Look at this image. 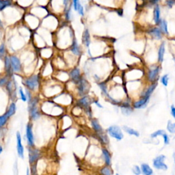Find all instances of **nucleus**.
<instances>
[{
    "mask_svg": "<svg viewBox=\"0 0 175 175\" xmlns=\"http://www.w3.org/2000/svg\"><path fill=\"white\" fill-rule=\"evenodd\" d=\"M166 157L164 155H161L157 156L156 158L154 159L153 162V167L155 169L160 170H166L168 169V166L165 164Z\"/></svg>",
    "mask_w": 175,
    "mask_h": 175,
    "instance_id": "1",
    "label": "nucleus"
},
{
    "mask_svg": "<svg viewBox=\"0 0 175 175\" xmlns=\"http://www.w3.org/2000/svg\"><path fill=\"white\" fill-rule=\"evenodd\" d=\"M108 131L110 136L118 140H120L123 138V134H122L121 129L117 126H112V127H109Z\"/></svg>",
    "mask_w": 175,
    "mask_h": 175,
    "instance_id": "2",
    "label": "nucleus"
},
{
    "mask_svg": "<svg viewBox=\"0 0 175 175\" xmlns=\"http://www.w3.org/2000/svg\"><path fill=\"white\" fill-rule=\"evenodd\" d=\"M25 84L31 90H34L36 88L38 87V78L36 75H33L30 78L27 79L25 80Z\"/></svg>",
    "mask_w": 175,
    "mask_h": 175,
    "instance_id": "3",
    "label": "nucleus"
},
{
    "mask_svg": "<svg viewBox=\"0 0 175 175\" xmlns=\"http://www.w3.org/2000/svg\"><path fill=\"white\" fill-rule=\"evenodd\" d=\"M38 103V100L36 98H35L32 100V102L30 104V114L31 118H32L34 120H36V119L38 118V117H39L40 114L39 113H38V109L37 108H36V104H37Z\"/></svg>",
    "mask_w": 175,
    "mask_h": 175,
    "instance_id": "4",
    "label": "nucleus"
},
{
    "mask_svg": "<svg viewBox=\"0 0 175 175\" xmlns=\"http://www.w3.org/2000/svg\"><path fill=\"white\" fill-rule=\"evenodd\" d=\"M17 152H18V155L19 157H21L22 159L24 158V150L23 146L21 143V135L19 132L17 133Z\"/></svg>",
    "mask_w": 175,
    "mask_h": 175,
    "instance_id": "5",
    "label": "nucleus"
},
{
    "mask_svg": "<svg viewBox=\"0 0 175 175\" xmlns=\"http://www.w3.org/2000/svg\"><path fill=\"white\" fill-rule=\"evenodd\" d=\"M26 137H27L29 144L31 146H34V136H33L32 129H31V126L30 125H27L26 127Z\"/></svg>",
    "mask_w": 175,
    "mask_h": 175,
    "instance_id": "6",
    "label": "nucleus"
},
{
    "mask_svg": "<svg viewBox=\"0 0 175 175\" xmlns=\"http://www.w3.org/2000/svg\"><path fill=\"white\" fill-rule=\"evenodd\" d=\"M40 156H41V153L38 150H29V162L31 164H34L36 162L38 159H39Z\"/></svg>",
    "mask_w": 175,
    "mask_h": 175,
    "instance_id": "7",
    "label": "nucleus"
},
{
    "mask_svg": "<svg viewBox=\"0 0 175 175\" xmlns=\"http://www.w3.org/2000/svg\"><path fill=\"white\" fill-rule=\"evenodd\" d=\"M12 67L15 71H19L21 69V63L18 57L15 56H11L10 58Z\"/></svg>",
    "mask_w": 175,
    "mask_h": 175,
    "instance_id": "8",
    "label": "nucleus"
},
{
    "mask_svg": "<svg viewBox=\"0 0 175 175\" xmlns=\"http://www.w3.org/2000/svg\"><path fill=\"white\" fill-rule=\"evenodd\" d=\"M142 174L143 175H153V170L147 164H142L140 166Z\"/></svg>",
    "mask_w": 175,
    "mask_h": 175,
    "instance_id": "9",
    "label": "nucleus"
},
{
    "mask_svg": "<svg viewBox=\"0 0 175 175\" xmlns=\"http://www.w3.org/2000/svg\"><path fill=\"white\" fill-rule=\"evenodd\" d=\"M149 97H144L141 100L137 101L134 103V108H144L146 106L147 103H148Z\"/></svg>",
    "mask_w": 175,
    "mask_h": 175,
    "instance_id": "10",
    "label": "nucleus"
},
{
    "mask_svg": "<svg viewBox=\"0 0 175 175\" xmlns=\"http://www.w3.org/2000/svg\"><path fill=\"white\" fill-rule=\"evenodd\" d=\"M102 152H103V157H104L105 162H106V166H110L112 164V157L109 153V151L106 149H103Z\"/></svg>",
    "mask_w": 175,
    "mask_h": 175,
    "instance_id": "11",
    "label": "nucleus"
},
{
    "mask_svg": "<svg viewBox=\"0 0 175 175\" xmlns=\"http://www.w3.org/2000/svg\"><path fill=\"white\" fill-rule=\"evenodd\" d=\"M79 90L81 92V94H83L84 92H86L88 90L87 88V83L84 79H81L80 81H79Z\"/></svg>",
    "mask_w": 175,
    "mask_h": 175,
    "instance_id": "12",
    "label": "nucleus"
},
{
    "mask_svg": "<svg viewBox=\"0 0 175 175\" xmlns=\"http://www.w3.org/2000/svg\"><path fill=\"white\" fill-rule=\"evenodd\" d=\"M159 73V68L157 67L155 69L150 70L148 73V78L150 81H154L157 77V75Z\"/></svg>",
    "mask_w": 175,
    "mask_h": 175,
    "instance_id": "13",
    "label": "nucleus"
},
{
    "mask_svg": "<svg viewBox=\"0 0 175 175\" xmlns=\"http://www.w3.org/2000/svg\"><path fill=\"white\" fill-rule=\"evenodd\" d=\"M79 76H80V72H79V70L78 69H75L71 71V77L73 81H79Z\"/></svg>",
    "mask_w": 175,
    "mask_h": 175,
    "instance_id": "14",
    "label": "nucleus"
},
{
    "mask_svg": "<svg viewBox=\"0 0 175 175\" xmlns=\"http://www.w3.org/2000/svg\"><path fill=\"white\" fill-rule=\"evenodd\" d=\"M149 34H151L152 36H154L155 38H157V39H160V38H162V33H161L160 29L159 28H157V27H155V28L150 29Z\"/></svg>",
    "mask_w": 175,
    "mask_h": 175,
    "instance_id": "15",
    "label": "nucleus"
},
{
    "mask_svg": "<svg viewBox=\"0 0 175 175\" xmlns=\"http://www.w3.org/2000/svg\"><path fill=\"white\" fill-rule=\"evenodd\" d=\"M160 7L158 6H156L155 8V11H154V20L156 23H158L160 21Z\"/></svg>",
    "mask_w": 175,
    "mask_h": 175,
    "instance_id": "16",
    "label": "nucleus"
},
{
    "mask_svg": "<svg viewBox=\"0 0 175 175\" xmlns=\"http://www.w3.org/2000/svg\"><path fill=\"white\" fill-rule=\"evenodd\" d=\"M164 52H165V45H164V43H163L160 47V50H159L158 53V58L160 62H162L163 59H164Z\"/></svg>",
    "mask_w": 175,
    "mask_h": 175,
    "instance_id": "17",
    "label": "nucleus"
},
{
    "mask_svg": "<svg viewBox=\"0 0 175 175\" xmlns=\"http://www.w3.org/2000/svg\"><path fill=\"white\" fill-rule=\"evenodd\" d=\"M16 112V106L15 103H12L11 105L10 106V108H9V110H8V112H7L6 114V116H7V118H9V117H10L11 116H13V114H15Z\"/></svg>",
    "mask_w": 175,
    "mask_h": 175,
    "instance_id": "18",
    "label": "nucleus"
},
{
    "mask_svg": "<svg viewBox=\"0 0 175 175\" xmlns=\"http://www.w3.org/2000/svg\"><path fill=\"white\" fill-rule=\"evenodd\" d=\"M123 129L126 131V132L128 133L129 134L132 135V136H136V137H138V136H139V133H138L137 131L130 128V127H127V126H124Z\"/></svg>",
    "mask_w": 175,
    "mask_h": 175,
    "instance_id": "19",
    "label": "nucleus"
},
{
    "mask_svg": "<svg viewBox=\"0 0 175 175\" xmlns=\"http://www.w3.org/2000/svg\"><path fill=\"white\" fill-rule=\"evenodd\" d=\"M100 174L101 175H112V172L109 166H106L100 170Z\"/></svg>",
    "mask_w": 175,
    "mask_h": 175,
    "instance_id": "20",
    "label": "nucleus"
},
{
    "mask_svg": "<svg viewBox=\"0 0 175 175\" xmlns=\"http://www.w3.org/2000/svg\"><path fill=\"white\" fill-rule=\"evenodd\" d=\"M83 43L85 44V45H86L87 47H88L89 45H90V34H89V31L88 29H86V30L84 31V34H83Z\"/></svg>",
    "mask_w": 175,
    "mask_h": 175,
    "instance_id": "21",
    "label": "nucleus"
},
{
    "mask_svg": "<svg viewBox=\"0 0 175 175\" xmlns=\"http://www.w3.org/2000/svg\"><path fill=\"white\" fill-rule=\"evenodd\" d=\"M5 67H6V70L7 71V73H9V74H11V69L13 67H12L11 66V63H10V59L8 58V57H6V58H5Z\"/></svg>",
    "mask_w": 175,
    "mask_h": 175,
    "instance_id": "22",
    "label": "nucleus"
},
{
    "mask_svg": "<svg viewBox=\"0 0 175 175\" xmlns=\"http://www.w3.org/2000/svg\"><path fill=\"white\" fill-rule=\"evenodd\" d=\"M10 5H11V2L10 1H1L0 0V11L3 10L8 6H10Z\"/></svg>",
    "mask_w": 175,
    "mask_h": 175,
    "instance_id": "23",
    "label": "nucleus"
},
{
    "mask_svg": "<svg viewBox=\"0 0 175 175\" xmlns=\"http://www.w3.org/2000/svg\"><path fill=\"white\" fill-rule=\"evenodd\" d=\"M71 51H72L73 53H75V55H79V47L77 45V42L75 41H73L72 48H71Z\"/></svg>",
    "mask_w": 175,
    "mask_h": 175,
    "instance_id": "24",
    "label": "nucleus"
},
{
    "mask_svg": "<svg viewBox=\"0 0 175 175\" xmlns=\"http://www.w3.org/2000/svg\"><path fill=\"white\" fill-rule=\"evenodd\" d=\"M79 103H80V105H81L82 106L85 107V108H88L89 106V100L88 99V97H83L81 99H80L79 101Z\"/></svg>",
    "mask_w": 175,
    "mask_h": 175,
    "instance_id": "25",
    "label": "nucleus"
},
{
    "mask_svg": "<svg viewBox=\"0 0 175 175\" xmlns=\"http://www.w3.org/2000/svg\"><path fill=\"white\" fill-rule=\"evenodd\" d=\"M92 127H93V128H94V130L97 131V132H99V131H102V128H101V126L99 125V122H98L97 120H92Z\"/></svg>",
    "mask_w": 175,
    "mask_h": 175,
    "instance_id": "26",
    "label": "nucleus"
},
{
    "mask_svg": "<svg viewBox=\"0 0 175 175\" xmlns=\"http://www.w3.org/2000/svg\"><path fill=\"white\" fill-rule=\"evenodd\" d=\"M160 27L161 29H162V31H164V32H165L166 34H168V25L166 21H165L164 20L161 21Z\"/></svg>",
    "mask_w": 175,
    "mask_h": 175,
    "instance_id": "27",
    "label": "nucleus"
},
{
    "mask_svg": "<svg viewBox=\"0 0 175 175\" xmlns=\"http://www.w3.org/2000/svg\"><path fill=\"white\" fill-rule=\"evenodd\" d=\"M156 86H157V84H153V85H152L151 86H150L149 88H148V90H147L146 92H145V94L144 95V97H149L152 92H153V90H155V88H156Z\"/></svg>",
    "mask_w": 175,
    "mask_h": 175,
    "instance_id": "28",
    "label": "nucleus"
},
{
    "mask_svg": "<svg viewBox=\"0 0 175 175\" xmlns=\"http://www.w3.org/2000/svg\"><path fill=\"white\" fill-rule=\"evenodd\" d=\"M132 172L135 175H140L142 174L141 168L140 166H134L132 168Z\"/></svg>",
    "mask_w": 175,
    "mask_h": 175,
    "instance_id": "29",
    "label": "nucleus"
},
{
    "mask_svg": "<svg viewBox=\"0 0 175 175\" xmlns=\"http://www.w3.org/2000/svg\"><path fill=\"white\" fill-rule=\"evenodd\" d=\"M168 130L170 133L175 134V123H172L170 121H169L168 125Z\"/></svg>",
    "mask_w": 175,
    "mask_h": 175,
    "instance_id": "30",
    "label": "nucleus"
},
{
    "mask_svg": "<svg viewBox=\"0 0 175 175\" xmlns=\"http://www.w3.org/2000/svg\"><path fill=\"white\" fill-rule=\"evenodd\" d=\"M164 134H165L164 131L159 130V131H156V132H155V133H153V134H152L151 136H151V138H154L157 137V136H163V135H164Z\"/></svg>",
    "mask_w": 175,
    "mask_h": 175,
    "instance_id": "31",
    "label": "nucleus"
},
{
    "mask_svg": "<svg viewBox=\"0 0 175 175\" xmlns=\"http://www.w3.org/2000/svg\"><path fill=\"white\" fill-rule=\"evenodd\" d=\"M7 120H8V118H7L6 115L0 116V127H1L2 126H3L5 124H6Z\"/></svg>",
    "mask_w": 175,
    "mask_h": 175,
    "instance_id": "32",
    "label": "nucleus"
},
{
    "mask_svg": "<svg viewBox=\"0 0 175 175\" xmlns=\"http://www.w3.org/2000/svg\"><path fill=\"white\" fill-rule=\"evenodd\" d=\"M161 81H162V83L165 85V86H167L168 83V75H164V76H163L162 79H161Z\"/></svg>",
    "mask_w": 175,
    "mask_h": 175,
    "instance_id": "33",
    "label": "nucleus"
},
{
    "mask_svg": "<svg viewBox=\"0 0 175 175\" xmlns=\"http://www.w3.org/2000/svg\"><path fill=\"white\" fill-rule=\"evenodd\" d=\"M76 10H77V11H78V13H79V15H83V8L81 5V3H80L79 2V3H78Z\"/></svg>",
    "mask_w": 175,
    "mask_h": 175,
    "instance_id": "34",
    "label": "nucleus"
},
{
    "mask_svg": "<svg viewBox=\"0 0 175 175\" xmlns=\"http://www.w3.org/2000/svg\"><path fill=\"white\" fill-rule=\"evenodd\" d=\"M19 93H20L21 98L22 100L23 101H26V100H27V99H26V97H25V94H24L23 91V90H22V88L19 89Z\"/></svg>",
    "mask_w": 175,
    "mask_h": 175,
    "instance_id": "35",
    "label": "nucleus"
},
{
    "mask_svg": "<svg viewBox=\"0 0 175 175\" xmlns=\"http://www.w3.org/2000/svg\"><path fill=\"white\" fill-rule=\"evenodd\" d=\"M163 137H164V144H169V138L168 136L166 134H164L163 135Z\"/></svg>",
    "mask_w": 175,
    "mask_h": 175,
    "instance_id": "36",
    "label": "nucleus"
},
{
    "mask_svg": "<svg viewBox=\"0 0 175 175\" xmlns=\"http://www.w3.org/2000/svg\"><path fill=\"white\" fill-rule=\"evenodd\" d=\"M5 52V47L4 45H1L0 47V57H2Z\"/></svg>",
    "mask_w": 175,
    "mask_h": 175,
    "instance_id": "37",
    "label": "nucleus"
},
{
    "mask_svg": "<svg viewBox=\"0 0 175 175\" xmlns=\"http://www.w3.org/2000/svg\"><path fill=\"white\" fill-rule=\"evenodd\" d=\"M99 85H100L101 90H102L103 92H105V93L107 94V88H106V85H105L104 83H100V84H99Z\"/></svg>",
    "mask_w": 175,
    "mask_h": 175,
    "instance_id": "38",
    "label": "nucleus"
},
{
    "mask_svg": "<svg viewBox=\"0 0 175 175\" xmlns=\"http://www.w3.org/2000/svg\"><path fill=\"white\" fill-rule=\"evenodd\" d=\"M171 114H172V116L175 118V108L173 106H171Z\"/></svg>",
    "mask_w": 175,
    "mask_h": 175,
    "instance_id": "39",
    "label": "nucleus"
},
{
    "mask_svg": "<svg viewBox=\"0 0 175 175\" xmlns=\"http://www.w3.org/2000/svg\"><path fill=\"white\" fill-rule=\"evenodd\" d=\"M6 81H7V79L6 78H3V79H0V85H4L5 83H6Z\"/></svg>",
    "mask_w": 175,
    "mask_h": 175,
    "instance_id": "40",
    "label": "nucleus"
},
{
    "mask_svg": "<svg viewBox=\"0 0 175 175\" xmlns=\"http://www.w3.org/2000/svg\"><path fill=\"white\" fill-rule=\"evenodd\" d=\"M166 3H168V5L169 7H172V6L173 5V3H174V1H166Z\"/></svg>",
    "mask_w": 175,
    "mask_h": 175,
    "instance_id": "41",
    "label": "nucleus"
},
{
    "mask_svg": "<svg viewBox=\"0 0 175 175\" xmlns=\"http://www.w3.org/2000/svg\"><path fill=\"white\" fill-rule=\"evenodd\" d=\"M70 13H71V11H70V9L68 10L67 11H66V19H70Z\"/></svg>",
    "mask_w": 175,
    "mask_h": 175,
    "instance_id": "42",
    "label": "nucleus"
},
{
    "mask_svg": "<svg viewBox=\"0 0 175 175\" xmlns=\"http://www.w3.org/2000/svg\"><path fill=\"white\" fill-rule=\"evenodd\" d=\"M26 93H27V95L28 96V101H30V94H29L27 90H26Z\"/></svg>",
    "mask_w": 175,
    "mask_h": 175,
    "instance_id": "43",
    "label": "nucleus"
},
{
    "mask_svg": "<svg viewBox=\"0 0 175 175\" xmlns=\"http://www.w3.org/2000/svg\"><path fill=\"white\" fill-rule=\"evenodd\" d=\"M95 103H96V104H97V106H98L99 107V108H102V106H100V105H99V103H98V102H97V101H95Z\"/></svg>",
    "mask_w": 175,
    "mask_h": 175,
    "instance_id": "44",
    "label": "nucleus"
},
{
    "mask_svg": "<svg viewBox=\"0 0 175 175\" xmlns=\"http://www.w3.org/2000/svg\"><path fill=\"white\" fill-rule=\"evenodd\" d=\"M2 150H3V148H2V147H1V145H0V153H1V152H2Z\"/></svg>",
    "mask_w": 175,
    "mask_h": 175,
    "instance_id": "45",
    "label": "nucleus"
},
{
    "mask_svg": "<svg viewBox=\"0 0 175 175\" xmlns=\"http://www.w3.org/2000/svg\"><path fill=\"white\" fill-rule=\"evenodd\" d=\"M27 175H29V172L28 169H27Z\"/></svg>",
    "mask_w": 175,
    "mask_h": 175,
    "instance_id": "46",
    "label": "nucleus"
},
{
    "mask_svg": "<svg viewBox=\"0 0 175 175\" xmlns=\"http://www.w3.org/2000/svg\"><path fill=\"white\" fill-rule=\"evenodd\" d=\"M0 26H1V27H2V23H1V20H0Z\"/></svg>",
    "mask_w": 175,
    "mask_h": 175,
    "instance_id": "47",
    "label": "nucleus"
},
{
    "mask_svg": "<svg viewBox=\"0 0 175 175\" xmlns=\"http://www.w3.org/2000/svg\"><path fill=\"white\" fill-rule=\"evenodd\" d=\"M115 175H119V174H116Z\"/></svg>",
    "mask_w": 175,
    "mask_h": 175,
    "instance_id": "48",
    "label": "nucleus"
}]
</instances>
